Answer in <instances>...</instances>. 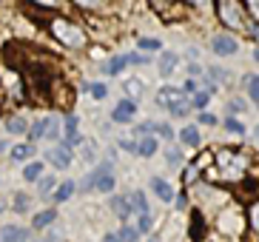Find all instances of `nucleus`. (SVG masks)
Returning a JSON list of instances; mask_svg holds the SVG:
<instances>
[{
    "label": "nucleus",
    "mask_w": 259,
    "mask_h": 242,
    "mask_svg": "<svg viewBox=\"0 0 259 242\" xmlns=\"http://www.w3.org/2000/svg\"><path fill=\"white\" fill-rule=\"evenodd\" d=\"M245 168H248V159L242 154H234V151H220V159H217V171L213 177L217 180H242Z\"/></svg>",
    "instance_id": "nucleus-1"
},
{
    "label": "nucleus",
    "mask_w": 259,
    "mask_h": 242,
    "mask_svg": "<svg viewBox=\"0 0 259 242\" xmlns=\"http://www.w3.org/2000/svg\"><path fill=\"white\" fill-rule=\"evenodd\" d=\"M52 31H54V37L63 40L66 46H83L85 43V34L77 29L74 23H69V20H54L52 23Z\"/></svg>",
    "instance_id": "nucleus-2"
},
{
    "label": "nucleus",
    "mask_w": 259,
    "mask_h": 242,
    "mask_svg": "<svg viewBox=\"0 0 259 242\" xmlns=\"http://www.w3.org/2000/svg\"><path fill=\"white\" fill-rule=\"evenodd\" d=\"M220 17L225 26H236V29H248V20L242 17V6L236 3H222L220 6Z\"/></svg>",
    "instance_id": "nucleus-3"
},
{
    "label": "nucleus",
    "mask_w": 259,
    "mask_h": 242,
    "mask_svg": "<svg viewBox=\"0 0 259 242\" xmlns=\"http://www.w3.org/2000/svg\"><path fill=\"white\" fill-rule=\"evenodd\" d=\"M236 49H239V43H236L231 34H217V37H211V52L220 54V57H228Z\"/></svg>",
    "instance_id": "nucleus-4"
},
{
    "label": "nucleus",
    "mask_w": 259,
    "mask_h": 242,
    "mask_svg": "<svg viewBox=\"0 0 259 242\" xmlns=\"http://www.w3.org/2000/svg\"><path fill=\"white\" fill-rule=\"evenodd\" d=\"M46 157L52 159V166L57 168V171H66V168L71 166V151L66 148V145H52L46 151Z\"/></svg>",
    "instance_id": "nucleus-5"
},
{
    "label": "nucleus",
    "mask_w": 259,
    "mask_h": 242,
    "mask_svg": "<svg viewBox=\"0 0 259 242\" xmlns=\"http://www.w3.org/2000/svg\"><path fill=\"white\" fill-rule=\"evenodd\" d=\"M0 242H29V231L20 225H6L0 231Z\"/></svg>",
    "instance_id": "nucleus-6"
},
{
    "label": "nucleus",
    "mask_w": 259,
    "mask_h": 242,
    "mask_svg": "<svg viewBox=\"0 0 259 242\" xmlns=\"http://www.w3.org/2000/svg\"><path fill=\"white\" fill-rule=\"evenodd\" d=\"M239 225H242V220H239V214H236L234 208H228V211L220 217V228L225 231V234H236V231H239Z\"/></svg>",
    "instance_id": "nucleus-7"
},
{
    "label": "nucleus",
    "mask_w": 259,
    "mask_h": 242,
    "mask_svg": "<svg viewBox=\"0 0 259 242\" xmlns=\"http://www.w3.org/2000/svg\"><path fill=\"white\" fill-rule=\"evenodd\" d=\"M151 188H154V194H157L162 203H171V199H174V188H171V185H168L162 177H154V180H151Z\"/></svg>",
    "instance_id": "nucleus-8"
},
{
    "label": "nucleus",
    "mask_w": 259,
    "mask_h": 242,
    "mask_svg": "<svg viewBox=\"0 0 259 242\" xmlns=\"http://www.w3.org/2000/svg\"><path fill=\"white\" fill-rule=\"evenodd\" d=\"M114 123H131V117H134V103L131 100H122V103H117L114 108Z\"/></svg>",
    "instance_id": "nucleus-9"
},
{
    "label": "nucleus",
    "mask_w": 259,
    "mask_h": 242,
    "mask_svg": "<svg viewBox=\"0 0 259 242\" xmlns=\"http://www.w3.org/2000/svg\"><path fill=\"white\" fill-rule=\"evenodd\" d=\"M183 97H185V94H183L180 89H174V86H165V89L160 91V103H162L165 108L174 106V103H183Z\"/></svg>",
    "instance_id": "nucleus-10"
},
{
    "label": "nucleus",
    "mask_w": 259,
    "mask_h": 242,
    "mask_svg": "<svg viewBox=\"0 0 259 242\" xmlns=\"http://www.w3.org/2000/svg\"><path fill=\"white\" fill-rule=\"evenodd\" d=\"M125 199H128L131 211H137L140 217H143V214H148V203H145V194H143V191H131Z\"/></svg>",
    "instance_id": "nucleus-11"
},
{
    "label": "nucleus",
    "mask_w": 259,
    "mask_h": 242,
    "mask_svg": "<svg viewBox=\"0 0 259 242\" xmlns=\"http://www.w3.org/2000/svg\"><path fill=\"white\" fill-rule=\"evenodd\" d=\"M111 211H114L117 217H120V220H128L131 214H134V211H131V205H128V199H125V197H114V199H111Z\"/></svg>",
    "instance_id": "nucleus-12"
},
{
    "label": "nucleus",
    "mask_w": 259,
    "mask_h": 242,
    "mask_svg": "<svg viewBox=\"0 0 259 242\" xmlns=\"http://www.w3.org/2000/svg\"><path fill=\"white\" fill-rule=\"evenodd\" d=\"M180 140H183L188 148H197V145H199V131L194 129V126H185V129L180 131Z\"/></svg>",
    "instance_id": "nucleus-13"
},
{
    "label": "nucleus",
    "mask_w": 259,
    "mask_h": 242,
    "mask_svg": "<svg viewBox=\"0 0 259 242\" xmlns=\"http://www.w3.org/2000/svg\"><path fill=\"white\" fill-rule=\"evenodd\" d=\"M137 154H143V157H154V154H157V140H154V137H143V143L137 145Z\"/></svg>",
    "instance_id": "nucleus-14"
},
{
    "label": "nucleus",
    "mask_w": 259,
    "mask_h": 242,
    "mask_svg": "<svg viewBox=\"0 0 259 242\" xmlns=\"http://www.w3.org/2000/svg\"><path fill=\"white\" fill-rule=\"evenodd\" d=\"M31 154H34V148H31L29 143H23V145H15V148H12V159H15V163H23V159H29Z\"/></svg>",
    "instance_id": "nucleus-15"
},
{
    "label": "nucleus",
    "mask_w": 259,
    "mask_h": 242,
    "mask_svg": "<svg viewBox=\"0 0 259 242\" xmlns=\"http://www.w3.org/2000/svg\"><path fill=\"white\" fill-rule=\"evenodd\" d=\"M174 68H177V54L174 52H165V54H162V60H160V71H162V74H171Z\"/></svg>",
    "instance_id": "nucleus-16"
},
{
    "label": "nucleus",
    "mask_w": 259,
    "mask_h": 242,
    "mask_svg": "<svg viewBox=\"0 0 259 242\" xmlns=\"http://www.w3.org/2000/svg\"><path fill=\"white\" fill-rule=\"evenodd\" d=\"M46 140H57V137H60V123H57V117H46Z\"/></svg>",
    "instance_id": "nucleus-17"
},
{
    "label": "nucleus",
    "mask_w": 259,
    "mask_h": 242,
    "mask_svg": "<svg viewBox=\"0 0 259 242\" xmlns=\"http://www.w3.org/2000/svg\"><path fill=\"white\" fill-rule=\"evenodd\" d=\"M6 131H12V134H23V131H29V126H26L23 117H12V120H6Z\"/></svg>",
    "instance_id": "nucleus-18"
},
{
    "label": "nucleus",
    "mask_w": 259,
    "mask_h": 242,
    "mask_svg": "<svg viewBox=\"0 0 259 242\" xmlns=\"http://www.w3.org/2000/svg\"><path fill=\"white\" fill-rule=\"evenodd\" d=\"M71 194H74V182H63L60 188H57V194H54V199H57V203H66Z\"/></svg>",
    "instance_id": "nucleus-19"
},
{
    "label": "nucleus",
    "mask_w": 259,
    "mask_h": 242,
    "mask_svg": "<svg viewBox=\"0 0 259 242\" xmlns=\"http://www.w3.org/2000/svg\"><path fill=\"white\" fill-rule=\"evenodd\" d=\"M54 217H57L54 211H43V214H37V217H34V222H31V225H34V228H46V225H52V222H54Z\"/></svg>",
    "instance_id": "nucleus-20"
},
{
    "label": "nucleus",
    "mask_w": 259,
    "mask_h": 242,
    "mask_svg": "<svg viewBox=\"0 0 259 242\" xmlns=\"http://www.w3.org/2000/svg\"><path fill=\"white\" fill-rule=\"evenodd\" d=\"M137 228L134 225H125V228H120V234H117V239L120 242H137Z\"/></svg>",
    "instance_id": "nucleus-21"
},
{
    "label": "nucleus",
    "mask_w": 259,
    "mask_h": 242,
    "mask_svg": "<svg viewBox=\"0 0 259 242\" xmlns=\"http://www.w3.org/2000/svg\"><path fill=\"white\" fill-rule=\"evenodd\" d=\"M122 66H125V57H111V60L106 63V68H103V71H106V74H120Z\"/></svg>",
    "instance_id": "nucleus-22"
},
{
    "label": "nucleus",
    "mask_w": 259,
    "mask_h": 242,
    "mask_svg": "<svg viewBox=\"0 0 259 242\" xmlns=\"http://www.w3.org/2000/svg\"><path fill=\"white\" fill-rule=\"evenodd\" d=\"M40 171H43V166H40V163H31V166H26V171H23V177L26 180H40Z\"/></svg>",
    "instance_id": "nucleus-23"
},
{
    "label": "nucleus",
    "mask_w": 259,
    "mask_h": 242,
    "mask_svg": "<svg viewBox=\"0 0 259 242\" xmlns=\"http://www.w3.org/2000/svg\"><path fill=\"white\" fill-rule=\"evenodd\" d=\"M245 83H248V94H251V97L259 103V77H253V74H251L248 80H245Z\"/></svg>",
    "instance_id": "nucleus-24"
},
{
    "label": "nucleus",
    "mask_w": 259,
    "mask_h": 242,
    "mask_svg": "<svg viewBox=\"0 0 259 242\" xmlns=\"http://www.w3.org/2000/svg\"><path fill=\"white\" fill-rule=\"evenodd\" d=\"M140 49H145V52H157V49H162L160 40H154V37H143L140 40Z\"/></svg>",
    "instance_id": "nucleus-25"
},
{
    "label": "nucleus",
    "mask_w": 259,
    "mask_h": 242,
    "mask_svg": "<svg viewBox=\"0 0 259 242\" xmlns=\"http://www.w3.org/2000/svg\"><path fill=\"white\" fill-rule=\"evenodd\" d=\"M154 131L160 137H165V140H174V131H171V126H165V123H154Z\"/></svg>",
    "instance_id": "nucleus-26"
},
{
    "label": "nucleus",
    "mask_w": 259,
    "mask_h": 242,
    "mask_svg": "<svg viewBox=\"0 0 259 242\" xmlns=\"http://www.w3.org/2000/svg\"><path fill=\"white\" fill-rule=\"evenodd\" d=\"M134 228H137V234H148V231H151V217H148V214H143V217H140V222Z\"/></svg>",
    "instance_id": "nucleus-27"
},
{
    "label": "nucleus",
    "mask_w": 259,
    "mask_h": 242,
    "mask_svg": "<svg viewBox=\"0 0 259 242\" xmlns=\"http://www.w3.org/2000/svg\"><path fill=\"white\" fill-rule=\"evenodd\" d=\"M248 217H251V225H253V231L259 234V199L251 205V211H248Z\"/></svg>",
    "instance_id": "nucleus-28"
},
{
    "label": "nucleus",
    "mask_w": 259,
    "mask_h": 242,
    "mask_svg": "<svg viewBox=\"0 0 259 242\" xmlns=\"http://www.w3.org/2000/svg\"><path fill=\"white\" fill-rule=\"evenodd\" d=\"M26 208H29V197H26V194H15V211L23 214Z\"/></svg>",
    "instance_id": "nucleus-29"
},
{
    "label": "nucleus",
    "mask_w": 259,
    "mask_h": 242,
    "mask_svg": "<svg viewBox=\"0 0 259 242\" xmlns=\"http://www.w3.org/2000/svg\"><path fill=\"white\" fill-rule=\"evenodd\" d=\"M74 134H77V117H74V114H69V117H66V140L74 137Z\"/></svg>",
    "instance_id": "nucleus-30"
},
{
    "label": "nucleus",
    "mask_w": 259,
    "mask_h": 242,
    "mask_svg": "<svg viewBox=\"0 0 259 242\" xmlns=\"http://www.w3.org/2000/svg\"><path fill=\"white\" fill-rule=\"evenodd\" d=\"M43 134H46V120H37L31 126V140H40Z\"/></svg>",
    "instance_id": "nucleus-31"
},
{
    "label": "nucleus",
    "mask_w": 259,
    "mask_h": 242,
    "mask_svg": "<svg viewBox=\"0 0 259 242\" xmlns=\"http://www.w3.org/2000/svg\"><path fill=\"white\" fill-rule=\"evenodd\" d=\"M89 91H92V97H97V100H103L108 94V89L103 83H92V86H89Z\"/></svg>",
    "instance_id": "nucleus-32"
},
{
    "label": "nucleus",
    "mask_w": 259,
    "mask_h": 242,
    "mask_svg": "<svg viewBox=\"0 0 259 242\" xmlns=\"http://www.w3.org/2000/svg\"><path fill=\"white\" fill-rule=\"evenodd\" d=\"M54 185H57V180H54V177H43V180H40V194L54 191Z\"/></svg>",
    "instance_id": "nucleus-33"
},
{
    "label": "nucleus",
    "mask_w": 259,
    "mask_h": 242,
    "mask_svg": "<svg viewBox=\"0 0 259 242\" xmlns=\"http://www.w3.org/2000/svg\"><path fill=\"white\" fill-rule=\"evenodd\" d=\"M211 91H213V86H211L208 91H199V94H194V106H199V108L205 106V103H208V97H211Z\"/></svg>",
    "instance_id": "nucleus-34"
},
{
    "label": "nucleus",
    "mask_w": 259,
    "mask_h": 242,
    "mask_svg": "<svg viewBox=\"0 0 259 242\" xmlns=\"http://www.w3.org/2000/svg\"><path fill=\"white\" fill-rule=\"evenodd\" d=\"M125 91L137 97V94H143V83H140V80H128V83H125Z\"/></svg>",
    "instance_id": "nucleus-35"
},
{
    "label": "nucleus",
    "mask_w": 259,
    "mask_h": 242,
    "mask_svg": "<svg viewBox=\"0 0 259 242\" xmlns=\"http://www.w3.org/2000/svg\"><path fill=\"white\" fill-rule=\"evenodd\" d=\"M225 126H228V131H234V134H245V126L239 120H234V117H231V120H225Z\"/></svg>",
    "instance_id": "nucleus-36"
},
{
    "label": "nucleus",
    "mask_w": 259,
    "mask_h": 242,
    "mask_svg": "<svg viewBox=\"0 0 259 242\" xmlns=\"http://www.w3.org/2000/svg\"><path fill=\"white\" fill-rule=\"evenodd\" d=\"M168 111L174 114V117H185V114H188V106H185V103H174V106H168Z\"/></svg>",
    "instance_id": "nucleus-37"
},
{
    "label": "nucleus",
    "mask_w": 259,
    "mask_h": 242,
    "mask_svg": "<svg viewBox=\"0 0 259 242\" xmlns=\"http://www.w3.org/2000/svg\"><path fill=\"white\" fill-rule=\"evenodd\" d=\"M180 163H183V154L177 151V148H171V151H168V166H180Z\"/></svg>",
    "instance_id": "nucleus-38"
},
{
    "label": "nucleus",
    "mask_w": 259,
    "mask_h": 242,
    "mask_svg": "<svg viewBox=\"0 0 259 242\" xmlns=\"http://www.w3.org/2000/svg\"><path fill=\"white\" fill-rule=\"evenodd\" d=\"M199 123H205V126H213V123H217V117H213V114H208V111H202V114H199Z\"/></svg>",
    "instance_id": "nucleus-39"
},
{
    "label": "nucleus",
    "mask_w": 259,
    "mask_h": 242,
    "mask_svg": "<svg viewBox=\"0 0 259 242\" xmlns=\"http://www.w3.org/2000/svg\"><path fill=\"white\" fill-rule=\"evenodd\" d=\"M180 91H183V94H194V91H197V83H194V80H185V86Z\"/></svg>",
    "instance_id": "nucleus-40"
},
{
    "label": "nucleus",
    "mask_w": 259,
    "mask_h": 242,
    "mask_svg": "<svg viewBox=\"0 0 259 242\" xmlns=\"http://www.w3.org/2000/svg\"><path fill=\"white\" fill-rule=\"evenodd\" d=\"M120 148H125V151H137V143H134V140H120Z\"/></svg>",
    "instance_id": "nucleus-41"
},
{
    "label": "nucleus",
    "mask_w": 259,
    "mask_h": 242,
    "mask_svg": "<svg viewBox=\"0 0 259 242\" xmlns=\"http://www.w3.org/2000/svg\"><path fill=\"white\" fill-rule=\"evenodd\" d=\"M125 63H145V57H143V54H128Z\"/></svg>",
    "instance_id": "nucleus-42"
},
{
    "label": "nucleus",
    "mask_w": 259,
    "mask_h": 242,
    "mask_svg": "<svg viewBox=\"0 0 259 242\" xmlns=\"http://www.w3.org/2000/svg\"><path fill=\"white\" fill-rule=\"evenodd\" d=\"M248 12H251V15H256V20H259V0H253V3H248Z\"/></svg>",
    "instance_id": "nucleus-43"
},
{
    "label": "nucleus",
    "mask_w": 259,
    "mask_h": 242,
    "mask_svg": "<svg viewBox=\"0 0 259 242\" xmlns=\"http://www.w3.org/2000/svg\"><path fill=\"white\" fill-rule=\"evenodd\" d=\"M106 242H120V239H117V234H108V236H106Z\"/></svg>",
    "instance_id": "nucleus-44"
},
{
    "label": "nucleus",
    "mask_w": 259,
    "mask_h": 242,
    "mask_svg": "<svg viewBox=\"0 0 259 242\" xmlns=\"http://www.w3.org/2000/svg\"><path fill=\"white\" fill-rule=\"evenodd\" d=\"M253 57H256V63H259V49H256V52H253Z\"/></svg>",
    "instance_id": "nucleus-45"
},
{
    "label": "nucleus",
    "mask_w": 259,
    "mask_h": 242,
    "mask_svg": "<svg viewBox=\"0 0 259 242\" xmlns=\"http://www.w3.org/2000/svg\"><path fill=\"white\" fill-rule=\"evenodd\" d=\"M256 140H259V126H256Z\"/></svg>",
    "instance_id": "nucleus-46"
},
{
    "label": "nucleus",
    "mask_w": 259,
    "mask_h": 242,
    "mask_svg": "<svg viewBox=\"0 0 259 242\" xmlns=\"http://www.w3.org/2000/svg\"><path fill=\"white\" fill-rule=\"evenodd\" d=\"M0 211H3V203H0Z\"/></svg>",
    "instance_id": "nucleus-47"
},
{
    "label": "nucleus",
    "mask_w": 259,
    "mask_h": 242,
    "mask_svg": "<svg viewBox=\"0 0 259 242\" xmlns=\"http://www.w3.org/2000/svg\"><path fill=\"white\" fill-rule=\"evenodd\" d=\"M151 242H157V239H151Z\"/></svg>",
    "instance_id": "nucleus-48"
}]
</instances>
